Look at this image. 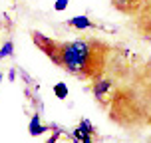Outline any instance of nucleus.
<instances>
[{"mask_svg":"<svg viewBox=\"0 0 151 143\" xmlns=\"http://www.w3.org/2000/svg\"><path fill=\"white\" fill-rule=\"evenodd\" d=\"M28 131H30V135H40V133H44L46 131V125L40 121V115H32V121L30 125H28Z\"/></svg>","mask_w":151,"mask_h":143,"instance_id":"nucleus-6","label":"nucleus"},{"mask_svg":"<svg viewBox=\"0 0 151 143\" xmlns=\"http://www.w3.org/2000/svg\"><path fill=\"white\" fill-rule=\"evenodd\" d=\"M139 16H145L147 20H151V0H145L143 8L139 10Z\"/></svg>","mask_w":151,"mask_h":143,"instance_id":"nucleus-9","label":"nucleus"},{"mask_svg":"<svg viewBox=\"0 0 151 143\" xmlns=\"http://www.w3.org/2000/svg\"><path fill=\"white\" fill-rule=\"evenodd\" d=\"M93 135H96V127L91 125L90 119H82L80 125L72 133V137H74L76 141H82V143H91L93 141Z\"/></svg>","mask_w":151,"mask_h":143,"instance_id":"nucleus-3","label":"nucleus"},{"mask_svg":"<svg viewBox=\"0 0 151 143\" xmlns=\"http://www.w3.org/2000/svg\"><path fill=\"white\" fill-rule=\"evenodd\" d=\"M32 40L58 68L80 80H93L104 74L107 56L111 52V48L98 38H80L72 42H60L34 30Z\"/></svg>","mask_w":151,"mask_h":143,"instance_id":"nucleus-1","label":"nucleus"},{"mask_svg":"<svg viewBox=\"0 0 151 143\" xmlns=\"http://www.w3.org/2000/svg\"><path fill=\"white\" fill-rule=\"evenodd\" d=\"M54 96L58 99H66L68 98V86L64 82H58L56 86H54Z\"/></svg>","mask_w":151,"mask_h":143,"instance_id":"nucleus-7","label":"nucleus"},{"mask_svg":"<svg viewBox=\"0 0 151 143\" xmlns=\"http://www.w3.org/2000/svg\"><path fill=\"white\" fill-rule=\"evenodd\" d=\"M149 123H151V117H149Z\"/></svg>","mask_w":151,"mask_h":143,"instance_id":"nucleus-13","label":"nucleus"},{"mask_svg":"<svg viewBox=\"0 0 151 143\" xmlns=\"http://www.w3.org/2000/svg\"><path fill=\"white\" fill-rule=\"evenodd\" d=\"M12 52H14V44H12V40H8V42H4V46L0 48V60L12 56Z\"/></svg>","mask_w":151,"mask_h":143,"instance_id":"nucleus-8","label":"nucleus"},{"mask_svg":"<svg viewBox=\"0 0 151 143\" xmlns=\"http://www.w3.org/2000/svg\"><path fill=\"white\" fill-rule=\"evenodd\" d=\"M68 26H72L76 30H90V28H96V22L90 20L88 16H74L68 20Z\"/></svg>","mask_w":151,"mask_h":143,"instance_id":"nucleus-5","label":"nucleus"},{"mask_svg":"<svg viewBox=\"0 0 151 143\" xmlns=\"http://www.w3.org/2000/svg\"><path fill=\"white\" fill-rule=\"evenodd\" d=\"M70 4V0H56V4H54V10L56 12H62V10H66Z\"/></svg>","mask_w":151,"mask_h":143,"instance_id":"nucleus-10","label":"nucleus"},{"mask_svg":"<svg viewBox=\"0 0 151 143\" xmlns=\"http://www.w3.org/2000/svg\"><path fill=\"white\" fill-rule=\"evenodd\" d=\"M145 0H111V6L121 12V14H127V16H137L139 10L143 8Z\"/></svg>","mask_w":151,"mask_h":143,"instance_id":"nucleus-2","label":"nucleus"},{"mask_svg":"<svg viewBox=\"0 0 151 143\" xmlns=\"http://www.w3.org/2000/svg\"><path fill=\"white\" fill-rule=\"evenodd\" d=\"M2 80H4V75H2V72H0V83H2Z\"/></svg>","mask_w":151,"mask_h":143,"instance_id":"nucleus-12","label":"nucleus"},{"mask_svg":"<svg viewBox=\"0 0 151 143\" xmlns=\"http://www.w3.org/2000/svg\"><path fill=\"white\" fill-rule=\"evenodd\" d=\"M111 86H113L111 80L98 75V78H93V80H91V93L96 96L98 101H104V99H106V93L111 91Z\"/></svg>","mask_w":151,"mask_h":143,"instance_id":"nucleus-4","label":"nucleus"},{"mask_svg":"<svg viewBox=\"0 0 151 143\" xmlns=\"http://www.w3.org/2000/svg\"><path fill=\"white\" fill-rule=\"evenodd\" d=\"M8 80H10V82L16 80V68H10V72H8Z\"/></svg>","mask_w":151,"mask_h":143,"instance_id":"nucleus-11","label":"nucleus"}]
</instances>
